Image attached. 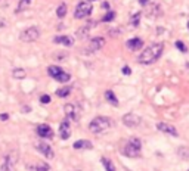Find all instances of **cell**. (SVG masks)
<instances>
[{
    "label": "cell",
    "mask_w": 189,
    "mask_h": 171,
    "mask_svg": "<svg viewBox=\"0 0 189 171\" xmlns=\"http://www.w3.org/2000/svg\"><path fill=\"white\" fill-rule=\"evenodd\" d=\"M162 49H164L162 43H154V44L148 46L145 50H142V53L139 55V58H137L139 64H144V65L154 64L162 55Z\"/></svg>",
    "instance_id": "cell-1"
},
{
    "label": "cell",
    "mask_w": 189,
    "mask_h": 171,
    "mask_svg": "<svg viewBox=\"0 0 189 171\" xmlns=\"http://www.w3.org/2000/svg\"><path fill=\"white\" fill-rule=\"evenodd\" d=\"M111 126H112L111 118H108V117H96V118H93V119L90 121L89 130H90L92 133H94V134H99V133H102V131L111 128Z\"/></svg>",
    "instance_id": "cell-2"
},
{
    "label": "cell",
    "mask_w": 189,
    "mask_h": 171,
    "mask_svg": "<svg viewBox=\"0 0 189 171\" xmlns=\"http://www.w3.org/2000/svg\"><path fill=\"white\" fill-rule=\"evenodd\" d=\"M140 151H142V142L137 137H132L130 140H127L123 154L129 158H139L140 156Z\"/></svg>",
    "instance_id": "cell-3"
},
{
    "label": "cell",
    "mask_w": 189,
    "mask_h": 171,
    "mask_svg": "<svg viewBox=\"0 0 189 171\" xmlns=\"http://www.w3.org/2000/svg\"><path fill=\"white\" fill-rule=\"evenodd\" d=\"M38 37H40V30H38L37 27H28L27 30H24V31L19 34L21 41H25V43L36 41Z\"/></svg>",
    "instance_id": "cell-4"
},
{
    "label": "cell",
    "mask_w": 189,
    "mask_h": 171,
    "mask_svg": "<svg viewBox=\"0 0 189 171\" xmlns=\"http://www.w3.org/2000/svg\"><path fill=\"white\" fill-rule=\"evenodd\" d=\"M90 13H92V3H89V2H80L77 5V8H76L74 16H76V19H83V18H87Z\"/></svg>",
    "instance_id": "cell-5"
},
{
    "label": "cell",
    "mask_w": 189,
    "mask_h": 171,
    "mask_svg": "<svg viewBox=\"0 0 189 171\" xmlns=\"http://www.w3.org/2000/svg\"><path fill=\"white\" fill-rule=\"evenodd\" d=\"M121 121H123V124H124L126 127H129V128H136L137 126H140L142 118H140L139 115L133 114V112H129V114H126V115L121 118Z\"/></svg>",
    "instance_id": "cell-6"
},
{
    "label": "cell",
    "mask_w": 189,
    "mask_h": 171,
    "mask_svg": "<svg viewBox=\"0 0 189 171\" xmlns=\"http://www.w3.org/2000/svg\"><path fill=\"white\" fill-rule=\"evenodd\" d=\"M37 134L41 139H52L53 137V130L50 128V126H47V124H38L37 126Z\"/></svg>",
    "instance_id": "cell-7"
},
{
    "label": "cell",
    "mask_w": 189,
    "mask_h": 171,
    "mask_svg": "<svg viewBox=\"0 0 189 171\" xmlns=\"http://www.w3.org/2000/svg\"><path fill=\"white\" fill-rule=\"evenodd\" d=\"M105 46V38L104 37H94L89 41V46H87V50L90 52H98L99 49H102Z\"/></svg>",
    "instance_id": "cell-8"
},
{
    "label": "cell",
    "mask_w": 189,
    "mask_h": 171,
    "mask_svg": "<svg viewBox=\"0 0 189 171\" xmlns=\"http://www.w3.org/2000/svg\"><path fill=\"white\" fill-rule=\"evenodd\" d=\"M96 21H89L86 25H83L81 28H78L77 30V37L78 38H86L87 36H89V33H90V30L93 28V27H96Z\"/></svg>",
    "instance_id": "cell-9"
},
{
    "label": "cell",
    "mask_w": 189,
    "mask_h": 171,
    "mask_svg": "<svg viewBox=\"0 0 189 171\" xmlns=\"http://www.w3.org/2000/svg\"><path fill=\"white\" fill-rule=\"evenodd\" d=\"M36 148L46 156V158H49V159H52L53 156H55V154H53V149L50 148L47 143H44V142H40V143H36Z\"/></svg>",
    "instance_id": "cell-10"
},
{
    "label": "cell",
    "mask_w": 189,
    "mask_h": 171,
    "mask_svg": "<svg viewBox=\"0 0 189 171\" xmlns=\"http://www.w3.org/2000/svg\"><path fill=\"white\" fill-rule=\"evenodd\" d=\"M59 136L64 140H66L71 136V126H69V121L68 119H64L62 123L59 124Z\"/></svg>",
    "instance_id": "cell-11"
},
{
    "label": "cell",
    "mask_w": 189,
    "mask_h": 171,
    "mask_svg": "<svg viewBox=\"0 0 189 171\" xmlns=\"http://www.w3.org/2000/svg\"><path fill=\"white\" fill-rule=\"evenodd\" d=\"M157 128H158L161 133H165V134H172V136H174V137L179 136L177 130H176L173 126L167 124V123H158V124H157Z\"/></svg>",
    "instance_id": "cell-12"
},
{
    "label": "cell",
    "mask_w": 189,
    "mask_h": 171,
    "mask_svg": "<svg viewBox=\"0 0 189 171\" xmlns=\"http://www.w3.org/2000/svg\"><path fill=\"white\" fill-rule=\"evenodd\" d=\"M76 105H73V103H66V105H64V112H65V117H66V119L68 121H74V119H77V115H76Z\"/></svg>",
    "instance_id": "cell-13"
},
{
    "label": "cell",
    "mask_w": 189,
    "mask_h": 171,
    "mask_svg": "<svg viewBox=\"0 0 189 171\" xmlns=\"http://www.w3.org/2000/svg\"><path fill=\"white\" fill-rule=\"evenodd\" d=\"M126 46L130 50H139V49H142V46H144V40L139 38V37H134V38H130L126 43Z\"/></svg>",
    "instance_id": "cell-14"
},
{
    "label": "cell",
    "mask_w": 189,
    "mask_h": 171,
    "mask_svg": "<svg viewBox=\"0 0 189 171\" xmlns=\"http://www.w3.org/2000/svg\"><path fill=\"white\" fill-rule=\"evenodd\" d=\"M53 43L64 44V46H73L74 44V38H71L68 36H56V37H53Z\"/></svg>",
    "instance_id": "cell-15"
},
{
    "label": "cell",
    "mask_w": 189,
    "mask_h": 171,
    "mask_svg": "<svg viewBox=\"0 0 189 171\" xmlns=\"http://www.w3.org/2000/svg\"><path fill=\"white\" fill-rule=\"evenodd\" d=\"M28 170L30 171H49L50 167L47 164H44V162H36V164H30Z\"/></svg>",
    "instance_id": "cell-16"
},
{
    "label": "cell",
    "mask_w": 189,
    "mask_h": 171,
    "mask_svg": "<svg viewBox=\"0 0 189 171\" xmlns=\"http://www.w3.org/2000/svg\"><path fill=\"white\" fill-rule=\"evenodd\" d=\"M73 148L77 151L78 149H92V142L90 140H77V142H74Z\"/></svg>",
    "instance_id": "cell-17"
},
{
    "label": "cell",
    "mask_w": 189,
    "mask_h": 171,
    "mask_svg": "<svg viewBox=\"0 0 189 171\" xmlns=\"http://www.w3.org/2000/svg\"><path fill=\"white\" fill-rule=\"evenodd\" d=\"M105 97H106V101H108L111 105H114V106L118 105V99L115 97V94H114L112 90H106V91H105Z\"/></svg>",
    "instance_id": "cell-18"
},
{
    "label": "cell",
    "mask_w": 189,
    "mask_h": 171,
    "mask_svg": "<svg viewBox=\"0 0 189 171\" xmlns=\"http://www.w3.org/2000/svg\"><path fill=\"white\" fill-rule=\"evenodd\" d=\"M25 71H24L22 68H15L13 71H12V77L13 78H16V80H24L25 78Z\"/></svg>",
    "instance_id": "cell-19"
},
{
    "label": "cell",
    "mask_w": 189,
    "mask_h": 171,
    "mask_svg": "<svg viewBox=\"0 0 189 171\" xmlns=\"http://www.w3.org/2000/svg\"><path fill=\"white\" fill-rule=\"evenodd\" d=\"M55 80H56V81H59V83H66V81H69V80H71V75L68 74V72H65V71H61L59 74L55 77Z\"/></svg>",
    "instance_id": "cell-20"
},
{
    "label": "cell",
    "mask_w": 189,
    "mask_h": 171,
    "mask_svg": "<svg viewBox=\"0 0 189 171\" xmlns=\"http://www.w3.org/2000/svg\"><path fill=\"white\" fill-rule=\"evenodd\" d=\"M101 162H102V165H104V168H105V171H115V167H114V164H112V161L111 159H108V158H102L101 159Z\"/></svg>",
    "instance_id": "cell-21"
},
{
    "label": "cell",
    "mask_w": 189,
    "mask_h": 171,
    "mask_svg": "<svg viewBox=\"0 0 189 171\" xmlns=\"http://www.w3.org/2000/svg\"><path fill=\"white\" fill-rule=\"evenodd\" d=\"M69 93H71V86H65V87H61L56 90V96H59V97H66Z\"/></svg>",
    "instance_id": "cell-22"
},
{
    "label": "cell",
    "mask_w": 189,
    "mask_h": 171,
    "mask_svg": "<svg viewBox=\"0 0 189 171\" xmlns=\"http://www.w3.org/2000/svg\"><path fill=\"white\" fill-rule=\"evenodd\" d=\"M56 15H58V18H64L66 15V5L65 3H61L56 8Z\"/></svg>",
    "instance_id": "cell-23"
},
{
    "label": "cell",
    "mask_w": 189,
    "mask_h": 171,
    "mask_svg": "<svg viewBox=\"0 0 189 171\" xmlns=\"http://www.w3.org/2000/svg\"><path fill=\"white\" fill-rule=\"evenodd\" d=\"M140 16H142V13L140 12H136L133 16H132V19H130V24L133 27H139V22H140Z\"/></svg>",
    "instance_id": "cell-24"
},
{
    "label": "cell",
    "mask_w": 189,
    "mask_h": 171,
    "mask_svg": "<svg viewBox=\"0 0 189 171\" xmlns=\"http://www.w3.org/2000/svg\"><path fill=\"white\" fill-rule=\"evenodd\" d=\"M177 154L180 155V158L189 159V149H188V148H179V149H177Z\"/></svg>",
    "instance_id": "cell-25"
},
{
    "label": "cell",
    "mask_w": 189,
    "mask_h": 171,
    "mask_svg": "<svg viewBox=\"0 0 189 171\" xmlns=\"http://www.w3.org/2000/svg\"><path fill=\"white\" fill-rule=\"evenodd\" d=\"M115 18V12H112V10H109V12H106V15L102 18V21L104 22H111L112 19Z\"/></svg>",
    "instance_id": "cell-26"
},
{
    "label": "cell",
    "mask_w": 189,
    "mask_h": 171,
    "mask_svg": "<svg viewBox=\"0 0 189 171\" xmlns=\"http://www.w3.org/2000/svg\"><path fill=\"white\" fill-rule=\"evenodd\" d=\"M176 47L179 49L182 53H186V52H188V47H186V44H185L183 41H176Z\"/></svg>",
    "instance_id": "cell-27"
},
{
    "label": "cell",
    "mask_w": 189,
    "mask_h": 171,
    "mask_svg": "<svg viewBox=\"0 0 189 171\" xmlns=\"http://www.w3.org/2000/svg\"><path fill=\"white\" fill-rule=\"evenodd\" d=\"M50 96L49 94H43V96H40V103H43V105H46V103H50Z\"/></svg>",
    "instance_id": "cell-28"
},
{
    "label": "cell",
    "mask_w": 189,
    "mask_h": 171,
    "mask_svg": "<svg viewBox=\"0 0 189 171\" xmlns=\"http://www.w3.org/2000/svg\"><path fill=\"white\" fill-rule=\"evenodd\" d=\"M121 72H123L124 75H130V74H132V69H130V66H127V65H126V66H123Z\"/></svg>",
    "instance_id": "cell-29"
},
{
    "label": "cell",
    "mask_w": 189,
    "mask_h": 171,
    "mask_svg": "<svg viewBox=\"0 0 189 171\" xmlns=\"http://www.w3.org/2000/svg\"><path fill=\"white\" fill-rule=\"evenodd\" d=\"M8 118H9L8 114H0V119H2V121H8Z\"/></svg>",
    "instance_id": "cell-30"
},
{
    "label": "cell",
    "mask_w": 189,
    "mask_h": 171,
    "mask_svg": "<svg viewBox=\"0 0 189 171\" xmlns=\"http://www.w3.org/2000/svg\"><path fill=\"white\" fill-rule=\"evenodd\" d=\"M139 3H140L142 6H146V5H148L149 2H148V0H139Z\"/></svg>",
    "instance_id": "cell-31"
},
{
    "label": "cell",
    "mask_w": 189,
    "mask_h": 171,
    "mask_svg": "<svg viewBox=\"0 0 189 171\" xmlns=\"http://www.w3.org/2000/svg\"><path fill=\"white\" fill-rule=\"evenodd\" d=\"M30 106H22V112H30Z\"/></svg>",
    "instance_id": "cell-32"
},
{
    "label": "cell",
    "mask_w": 189,
    "mask_h": 171,
    "mask_svg": "<svg viewBox=\"0 0 189 171\" xmlns=\"http://www.w3.org/2000/svg\"><path fill=\"white\" fill-rule=\"evenodd\" d=\"M102 8H104V9H109V3H106V2H105V3L102 5Z\"/></svg>",
    "instance_id": "cell-33"
},
{
    "label": "cell",
    "mask_w": 189,
    "mask_h": 171,
    "mask_svg": "<svg viewBox=\"0 0 189 171\" xmlns=\"http://www.w3.org/2000/svg\"><path fill=\"white\" fill-rule=\"evenodd\" d=\"M87 2H94V0H87Z\"/></svg>",
    "instance_id": "cell-34"
},
{
    "label": "cell",
    "mask_w": 189,
    "mask_h": 171,
    "mask_svg": "<svg viewBox=\"0 0 189 171\" xmlns=\"http://www.w3.org/2000/svg\"><path fill=\"white\" fill-rule=\"evenodd\" d=\"M188 28H189V22H188Z\"/></svg>",
    "instance_id": "cell-35"
}]
</instances>
